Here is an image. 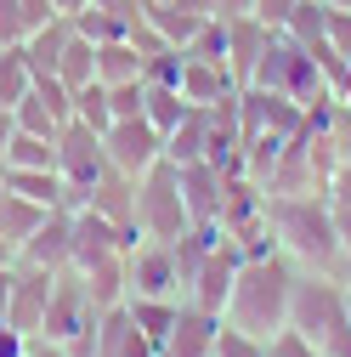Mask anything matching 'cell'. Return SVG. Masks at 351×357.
Returning a JSON list of instances; mask_svg holds the SVG:
<instances>
[{
	"label": "cell",
	"mask_w": 351,
	"mask_h": 357,
	"mask_svg": "<svg viewBox=\"0 0 351 357\" xmlns=\"http://www.w3.org/2000/svg\"><path fill=\"white\" fill-rule=\"evenodd\" d=\"M295 278L300 266L283 255V250H267V255H249L238 261L233 273V295L221 306V318L255 340H272L283 324H289V295H295Z\"/></svg>",
	"instance_id": "6da1fadb"
},
{
	"label": "cell",
	"mask_w": 351,
	"mask_h": 357,
	"mask_svg": "<svg viewBox=\"0 0 351 357\" xmlns=\"http://www.w3.org/2000/svg\"><path fill=\"white\" fill-rule=\"evenodd\" d=\"M267 227H272V244L300 266V273H334V266H340L334 204H329L323 193H283V199H267Z\"/></svg>",
	"instance_id": "7a4b0ae2"
},
{
	"label": "cell",
	"mask_w": 351,
	"mask_h": 357,
	"mask_svg": "<svg viewBox=\"0 0 351 357\" xmlns=\"http://www.w3.org/2000/svg\"><path fill=\"white\" fill-rule=\"evenodd\" d=\"M289 329H300L323 357H351V312L334 273H300L289 295Z\"/></svg>",
	"instance_id": "3957f363"
},
{
	"label": "cell",
	"mask_w": 351,
	"mask_h": 357,
	"mask_svg": "<svg viewBox=\"0 0 351 357\" xmlns=\"http://www.w3.org/2000/svg\"><path fill=\"white\" fill-rule=\"evenodd\" d=\"M187 227L193 221H187V204H182V170L170 159H159L148 176H136V233L176 244Z\"/></svg>",
	"instance_id": "277c9868"
},
{
	"label": "cell",
	"mask_w": 351,
	"mask_h": 357,
	"mask_svg": "<svg viewBox=\"0 0 351 357\" xmlns=\"http://www.w3.org/2000/svg\"><path fill=\"white\" fill-rule=\"evenodd\" d=\"M57 176H63L68 210H79L85 199H91V188L108 176V153H102V137H97L91 125L68 119V125L57 130Z\"/></svg>",
	"instance_id": "5b68a950"
},
{
	"label": "cell",
	"mask_w": 351,
	"mask_h": 357,
	"mask_svg": "<svg viewBox=\"0 0 351 357\" xmlns=\"http://www.w3.org/2000/svg\"><path fill=\"white\" fill-rule=\"evenodd\" d=\"M125 278H130V295L187 301L182 295V266H176V244H164V238H136V244H130L125 250Z\"/></svg>",
	"instance_id": "8992f818"
},
{
	"label": "cell",
	"mask_w": 351,
	"mask_h": 357,
	"mask_svg": "<svg viewBox=\"0 0 351 357\" xmlns=\"http://www.w3.org/2000/svg\"><path fill=\"white\" fill-rule=\"evenodd\" d=\"M102 153L119 176H148L159 159H164V137L142 119V114H130V119H114L102 130Z\"/></svg>",
	"instance_id": "52a82bcc"
},
{
	"label": "cell",
	"mask_w": 351,
	"mask_h": 357,
	"mask_svg": "<svg viewBox=\"0 0 351 357\" xmlns=\"http://www.w3.org/2000/svg\"><path fill=\"white\" fill-rule=\"evenodd\" d=\"M130 244H136V233H125V227H114L108 215H97V210H74V233H68V266H97V261H108V255H125Z\"/></svg>",
	"instance_id": "ba28073f"
},
{
	"label": "cell",
	"mask_w": 351,
	"mask_h": 357,
	"mask_svg": "<svg viewBox=\"0 0 351 357\" xmlns=\"http://www.w3.org/2000/svg\"><path fill=\"white\" fill-rule=\"evenodd\" d=\"M52 278L57 273H46V266H29V261H17V278H12V301H6V318L0 324H12L17 335H40V324H46V301H52Z\"/></svg>",
	"instance_id": "9c48e42d"
},
{
	"label": "cell",
	"mask_w": 351,
	"mask_h": 357,
	"mask_svg": "<svg viewBox=\"0 0 351 357\" xmlns=\"http://www.w3.org/2000/svg\"><path fill=\"white\" fill-rule=\"evenodd\" d=\"M176 170H182V204H187V221H193V227H215V221H221V193H227V176H233V170H215L210 159L176 165Z\"/></svg>",
	"instance_id": "30bf717a"
},
{
	"label": "cell",
	"mask_w": 351,
	"mask_h": 357,
	"mask_svg": "<svg viewBox=\"0 0 351 357\" xmlns=\"http://www.w3.org/2000/svg\"><path fill=\"white\" fill-rule=\"evenodd\" d=\"M238 261H244V255H238V250L221 238V244H215V250L204 255V266L193 273V284H187V301L221 318V306H227V295H233V273H238Z\"/></svg>",
	"instance_id": "8fae6325"
},
{
	"label": "cell",
	"mask_w": 351,
	"mask_h": 357,
	"mask_svg": "<svg viewBox=\"0 0 351 357\" xmlns=\"http://www.w3.org/2000/svg\"><path fill=\"white\" fill-rule=\"evenodd\" d=\"M68 233H74V210H68V204L46 210V221H40V227H34V238L17 250V261L46 266V273H63V266H68Z\"/></svg>",
	"instance_id": "7c38bea8"
},
{
	"label": "cell",
	"mask_w": 351,
	"mask_h": 357,
	"mask_svg": "<svg viewBox=\"0 0 351 357\" xmlns=\"http://www.w3.org/2000/svg\"><path fill=\"white\" fill-rule=\"evenodd\" d=\"M215 335H221V318L182 301V318H176L170 340L159 346V357H215Z\"/></svg>",
	"instance_id": "4fadbf2b"
},
{
	"label": "cell",
	"mask_w": 351,
	"mask_h": 357,
	"mask_svg": "<svg viewBox=\"0 0 351 357\" xmlns=\"http://www.w3.org/2000/svg\"><path fill=\"white\" fill-rule=\"evenodd\" d=\"M193 108H215V102H227V97H238V79H233V68L227 63H204V57H187L182 52V85H176Z\"/></svg>",
	"instance_id": "5bb4252c"
},
{
	"label": "cell",
	"mask_w": 351,
	"mask_h": 357,
	"mask_svg": "<svg viewBox=\"0 0 351 357\" xmlns=\"http://www.w3.org/2000/svg\"><path fill=\"white\" fill-rule=\"evenodd\" d=\"M79 210H97V215H108L114 227H125V233H136V176H119L114 165H108V176L91 188V199H85ZM142 238V233H136Z\"/></svg>",
	"instance_id": "9a60e30c"
},
{
	"label": "cell",
	"mask_w": 351,
	"mask_h": 357,
	"mask_svg": "<svg viewBox=\"0 0 351 357\" xmlns=\"http://www.w3.org/2000/svg\"><path fill=\"white\" fill-rule=\"evenodd\" d=\"M221 23H227V68H233L238 85H249L260 52H267V40H272L278 29H267L260 17H221Z\"/></svg>",
	"instance_id": "2e32d148"
},
{
	"label": "cell",
	"mask_w": 351,
	"mask_h": 357,
	"mask_svg": "<svg viewBox=\"0 0 351 357\" xmlns=\"http://www.w3.org/2000/svg\"><path fill=\"white\" fill-rule=\"evenodd\" d=\"M97 357H159V346L130 324L125 306H114V312H102V324H97Z\"/></svg>",
	"instance_id": "e0dca14e"
},
{
	"label": "cell",
	"mask_w": 351,
	"mask_h": 357,
	"mask_svg": "<svg viewBox=\"0 0 351 357\" xmlns=\"http://www.w3.org/2000/svg\"><path fill=\"white\" fill-rule=\"evenodd\" d=\"M142 17H148V29L164 40V46H176L182 52L187 40L210 23V17H198V12H187V6H176V0H142Z\"/></svg>",
	"instance_id": "ac0fdd59"
},
{
	"label": "cell",
	"mask_w": 351,
	"mask_h": 357,
	"mask_svg": "<svg viewBox=\"0 0 351 357\" xmlns=\"http://www.w3.org/2000/svg\"><path fill=\"white\" fill-rule=\"evenodd\" d=\"M79 273V266H74ZM85 289H91V306L97 312H114V306H125V295H130V278H125V255H108V261H97V266H85Z\"/></svg>",
	"instance_id": "d6986e66"
},
{
	"label": "cell",
	"mask_w": 351,
	"mask_h": 357,
	"mask_svg": "<svg viewBox=\"0 0 351 357\" xmlns=\"http://www.w3.org/2000/svg\"><path fill=\"white\" fill-rule=\"evenodd\" d=\"M210 153V108H187V119L164 137V159L170 165H193Z\"/></svg>",
	"instance_id": "ffe728a7"
},
{
	"label": "cell",
	"mask_w": 351,
	"mask_h": 357,
	"mask_svg": "<svg viewBox=\"0 0 351 357\" xmlns=\"http://www.w3.org/2000/svg\"><path fill=\"white\" fill-rule=\"evenodd\" d=\"M142 46H136V40H102V46H97V79L102 85H130V79H142Z\"/></svg>",
	"instance_id": "44dd1931"
},
{
	"label": "cell",
	"mask_w": 351,
	"mask_h": 357,
	"mask_svg": "<svg viewBox=\"0 0 351 357\" xmlns=\"http://www.w3.org/2000/svg\"><path fill=\"white\" fill-rule=\"evenodd\" d=\"M125 312H130V324H136L153 346H164L170 340V329H176V318H182V301H159V295H130L125 301Z\"/></svg>",
	"instance_id": "7402d4cb"
},
{
	"label": "cell",
	"mask_w": 351,
	"mask_h": 357,
	"mask_svg": "<svg viewBox=\"0 0 351 357\" xmlns=\"http://www.w3.org/2000/svg\"><path fill=\"white\" fill-rule=\"evenodd\" d=\"M142 85H148V79H142ZM187 108H193V102L176 91V85H148V91H142V119L159 130V137H170V130L187 119Z\"/></svg>",
	"instance_id": "603a6c76"
},
{
	"label": "cell",
	"mask_w": 351,
	"mask_h": 357,
	"mask_svg": "<svg viewBox=\"0 0 351 357\" xmlns=\"http://www.w3.org/2000/svg\"><path fill=\"white\" fill-rule=\"evenodd\" d=\"M46 221V204H29L17 193H0V238H6L12 250H23L34 238V227Z\"/></svg>",
	"instance_id": "cb8c5ba5"
},
{
	"label": "cell",
	"mask_w": 351,
	"mask_h": 357,
	"mask_svg": "<svg viewBox=\"0 0 351 357\" xmlns=\"http://www.w3.org/2000/svg\"><path fill=\"white\" fill-rule=\"evenodd\" d=\"M68 34H74V23H68V17H52L46 29H34V34L23 40L29 68H34V74H57V57H63V46H68Z\"/></svg>",
	"instance_id": "d4e9b609"
},
{
	"label": "cell",
	"mask_w": 351,
	"mask_h": 357,
	"mask_svg": "<svg viewBox=\"0 0 351 357\" xmlns=\"http://www.w3.org/2000/svg\"><path fill=\"white\" fill-rule=\"evenodd\" d=\"M6 193L29 199V204H46V210L68 204V199H63V176H57V170H12V165H6Z\"/></svg>",
	"instance_id": "484cf974"
},
{
	"label": "cell",
	"mask_w": 351,
	"mask_h": 357,
	"mask_svg": "<svg viewBox=\"0 0 351 357\" xmlns=\"http://www.w3.org/2000/svg\"><path fill=\"white\" fill-rule=\"evenodd\" d=\"M12 170H57V137H34V130H12V142L0 148Z\"/></svg>",
	"instance_id": "4316f807"
},
{
	"label": "cell",
	"mask_w": 351,
	"mask_h": 357,
	"mask_svg": "<svg viewBox=\"0 0 351 357\" xmlns=\"http://www.w3.org/2000/svg\"><path fill=\"white\" fill-rule=\"evenodd\" d=\"M29 85H34V68H29L23 40L17 46H0V108H17L29 97Z\"/></svg>",
	"instance_id": "83f0119b"
},
{
	"label": "cell",
	"mask_w": 351,
	"mask_h": 357,
	"mask_svg": "<svg viewBox=\"0 0 351 357\" xmlns=\"http://www.w3.org/2000/svg\"><path fill=\"white\" fill-rule=\"evenodd\" d=\"M57 79L68 85V91H79V85L97 79V46H91L79 29L68 34V46H63V57H57Z\"/></svg>",
	"instance_id": "f1b7e54d"
},
{
	"label": "cell",
	"mask_w": 351,
	"mask_h": 357,
	"mask_svg": "<svg viewBox=\"0 0 351 357\" xmlns=\"http://www.w3.org/2000/svg\"><path fill=\"white\" fill-rule=\"evenodd\" d=\"M323 23H329V6H323V0H295V12H289V23H283V34L295 40V46L318 52V46H323Z\"/></svg>",
	"instance_id": "f546056e"
},
{
	"label": "cell",
	"mask_w": 351,
	"mask_h": 357,
	"mask_svg": "<svg viewBox=\"0 0 351 357\" xmlns=\"http://www.w3.org/2000/svg\"><path fill=\"white\" fill-rule=\"evenodd\" d=\"M74 119H79V125H91L97 137H102V130L114 125V108H108V85H102V79H91V85H79V91H74Z\"/></svg>",
	"instance_id": "4dcf8cb0"
},
{
	"label": "cell",
	"mask_w": 351,
	"mask_h": 357,
	"mask_svg": "<svg viewBox=\"0 0 351 357\" xmlns=\"http://www.w3.org/2000/svg\"><path fill=\"white\" fill-rule=\"evenodd\" d=\"M12 119H17V130H34V137H57V130H63V125H57V114L46 108V97H40L34 85H29V97L12 108Z\"/></svg>",
	"instance_id": "1f68e13d"
},
{
	"label": "cell",
	"mask_w": 351,
	"mask_h": 357,
	"mask_svg": "<svg viewBox=\"0 0 351 357\" xmlns=\"http://www.w3.org/2000/svg\"><path fill=\"white\" fill-rule=\"evenodd\" d=\"M215 357H267V340H255V335H244V329H233V324L221 318V335H215Z\"/></svg>",
	"instance_id": "d6a6232c"
},
{
	"label": "cell",
	"mask_w": 351,
	"mask_h": 357,
	"mask_svg": "<svg viewBox=\"0 0 351 357\" xmlns=\"http://www.w3.org/2000/svg\"><path fill=\"white\" fill-rule=\"evenodd\" d=\"M142 79H148V85H182V52H176V46H159V52L142 63Z\"/></svg>",
	"instance_id": "836d02e7"
},
{
	"label": "cell",
	"mask_w": 351,
	"mask_h": 357,
	"mask_svg": "<svg viewBox=\"0 0 351 357\" xmlns=\"http://www.w3.org/2000/svg\"><path fill=\"white\" fill-rule=\"evenodd\" d=\"M267 357H323V351H318L312 340H306L300 329H289V324H283V329L267 340Z\"/></svg>",
	"instance_id": "e575fe53"
},
{
	"label": "cell",
	"mask_w": 351,
	"mask_h": 357,
	"mask_svg": "<svg viewBox=\"0 0 351 357\" xmlns=\"http://www.w3.org/2000/svg\"><path fill=\"white\" fill-rule=\"evenodd\" d=\"M142 91H148L142 79H130V85H108V108H114V119L142 114Z\"/></svg>",
	"instance_id": "d590c367"
},
{
	"label": "cell",
	"mask_w": 351,
	"mask_h": 357,
	"mask_svg": "<svg viewBox=\"0 0 351 357\" xmlns=\"http://www.w3.org/2000/svg\"><path fill=\"white\" fill-rule=\"evenodd\" d=\"M323 46L334 57H351V12H334L329 6V23H323Z\"/></svg>",
	"instance_id": "8d00e7d4"
},
{
	"label": "cell",
	"mask_w": 351,
	"mask_h": 357,
	"mask_svg": "<svg viewBox=\"0 0 351 357\" xmlns=\"http://www.w3.org/2000/svg\"><path fill=\"white\" fill-rule=\"evenodd\" d=\"M323 199H329L334 210H351V159H340V165L323 176Z\"/></svg>",
	"instance_id": "74e56055"
},
{
	"label": "cell",
	"mask_w": 351,
	"mask_h": 357,
	"mask_svg": "<svg viewBox=\"0 0 351 357\" xmlns=\"http://www.w3.org/2000/svg\"><path fill=\"white\" fill-rule=\"evenodd\" d=\"M29 29H23V12H17V0H0V46H17Z\"/></svg>",
	"instance_id": "f35d334b"
},
{
	"label": "cell",
	"mask_w": 351,
	"mask_h": 357,
	"mask_svg": "<svg viewBox=\"0 0 351 357\" xmlns=\"http://www.w3.org/2000/svg\"><path fill=\"white\" fill-rule=\"evenodd\" d=\"M17 12H23V29H29V34H34V29H46V23L57 17V12H52V0H17ZM29 34H23V40H29Z\"/></svg>",
	"instance_id": "ab89813d"
},
{
	"label": "cell",
	"mask_w": 351,
	"mask_h": 357,
	"mask_svg": "<svg viewBox=\"0 0 351 357\" xmlns=\"http://www.w3.org/2000/svg\"><path fill=\"white\" fill-rule=\"evenodd\" d=\"M289 12H295V0H255V17L267 23V29H278V34H283V23H289Z\"/></svg>",
	"instance_id": "60d3db41"
},
{
	"label": "cell",
	"mask_w": 351,
	"mask_h": 357,
	"mask_svg": "<svg viewBox=\"0 0 351 357\" xmlns=\"http://www.w3.org/2000/svg\"><path fill=\"white\" fill-rule=\"evenodd\" d=\"M329 102H334V108H351V57L329 74Z\"/></svg>",
	"instance_id": "b9f144b4"
},
{
	"label": "cell",
	"mask_w": 351,
	"mask_h": 357,
	"mask_svg": "<svg viewBox=\"0 0 351 357\" xmlns=\"http://www.w3.org/2000/svg\"><path fill=\"white\" fill-rule=\"evenodd\" d=\"M0 357H29V335H17L12 324H0Z\"/></svg>",
	"instance_id": "7bdbcfd3"
},
{
	"label": "cell",
	"mask_w": 351,
	"mask_h": 357,
	"mask_svg": "<svg viewBox=\"0 0 351 357\" xmlns=\"http://www.w3.org/2000/svg\"><path fill=\"white\" fill-rule=\"evenodd\" d=\"M215 17H255V0H215Z\"/></svg>",
	"instance_id": "ee69618b"
},
{
	"label": "cell",
	"mask_w": 351,
	"mask_h": 357,
	"mask_svg": "<svg viewBox=\"0 0 351 357\" xmlns=\"http://www.w3.org/2000/svg\"><path fill=\"white\" fill-rule=\"evenodd\" d=\"M29 357H74L63 340H29Z\"/></svg>",
	"instance_id": "f6af8a7d"
},
{
	"label": "cell",
	"mask_w": 351,
	"mask_h": 357,
	"mask_svg": "<svg viewBox=\"0 0 351 357\" xmlns=\"http://www.w3.org/2000/svg\"><path fill=\"white\" fill-rule=\"evenodd\" d=\"M334 233H340V255H351V210H334Z\"/></svg>",
	"instance_id": "bcb514c9"
},
{
	"label": "cell",
	"mask_w": 351,
	"mask_h": 357,
	"mask_svg": "<svg viewBox=\"0 0 351 357\" xmlns=\"http://www.w3.org/2000/svg\"><path fill=\"white\" fill-rule=\"evenodd\" d=\"M12 278H17V261L0 266V318H6V301H12Z\"/></svg>",
	"instance_id": "7dc6e473"
},
{
	"label": "cell",
	"mask_w": 351,
	"mask_h": 357,
	"mask_svg": "<svg viewBox=\"0 0 351 357\" xmlns=\"http://www.w3.org/2000/svg\"><path fill=\"white\" fill-rule=\"evenodd\" d=\"M12 130H17V119H12V108H0V148L12 142Z\"/></svg>",
	"instance_id": "c3c4849f"
},
{
	"label": "cell",
	"mask_w": 351,
	"mask_h": 357,
	"mask_svg": "<svg viewBox=\"0 0 351 357\" xmlns=\"http://www.w3.org/2000/svg\"><path fill=\"white\" fill-rule=\"evenodd\" d=\"M79 6H85V0H52V12H57V17H74Z\"/></svg>",
	"instance_id": "681fc988"
},
{
	"label": "cell",
	"mask_w": 351,
	"mask_h": 357,
	"mask_svg": "<svg viewBox=\"0 0 351 357\" xmlns=\"http://www.w3.org/2000/svg\"><path fill=\"white\" fill-rule=\"evenodd\" d=\"M334 278H340V284H351V255H340V266H334Z\"/></svg>",
	"instance_id": "f907efd6"
},
{
	"label": "cell",
	"mask_w": 351,
	"mask_h": 357,
	"mask_svg": "<svg viewBox=\"0 0 351 357\" xmlns=\"http://www.w3.org/2000/svg\"><path fill=\"white\" fill-rule=\"evenodd\" d=\"M12 261H17V250H12L6 238H0V266H12Z\"/></svg>",
	"instance_id": "816d5d0a"
},
{
	"label": "cell",
	"mask_w": 351,
	"mask_h": 357,
	"mask_svg": "<svg viewBox=\"0 0 351 357\" xmlns=\"http://www.w3.org/2000/svg\"><path fill=\"white\" fill-rule=\"evenodd\" d=\"M323 6H334V12H351V0H323Z\"/></svg>",
	"instance_id": "f5cc1de1"
},
{
	"label": "cell",
	"mask_w": 351,
	"mask_h": 357,
	"mask_svg": "<svg viewBox=\"0 0 351 357\" xmlns=\"http://www.w3.org/2000/svg\"><path fill=\"white\" fill-rule=\"evenodd\" d=\"M0 193H6V153H0Z\"/></svg>",
	"instance_id": "db71d44e"
},
{
	"label": "cell",
	"mask_w": 351,
	"mask_h": 357,
	"mask_svg": "<svg viewBox=\"0 0 351 357\" xmlns=\"http://www.w3.org/2000/svg\"><path fill=\"white\" fill-rule=\"evenodd\" d=\"M345 312H351V284H345Z\"/></svg>",
	"instance_id": "11a10c76"
}]
</instances>
